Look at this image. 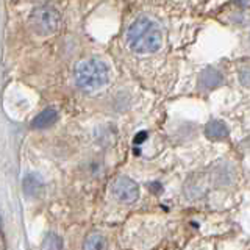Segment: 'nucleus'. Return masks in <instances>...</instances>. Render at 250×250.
<instances>
[{"label": "nucleus", "mask_w": 250, "mask_h": 250, "mask_svg": "<svg viewBox=\"0 0 250 250\" xmlns=\"http://www.w3.org/2000/svg\"><path fill=\"white\" fill-rule=\"evenodd\" d=\"M127 44L130 50L139 55L155 53L163 45V30L150 18L141 16L131 22L127 30Z\"/></svg>", "instance_id": "obj_1"}, {"label": "nucleus", "mask_w": 250, "mask_h": 250, "mask_svg": "<svg viewBox=\"0 0 250 250\" xmlns=\"http://www.w3.org/2000/svg\"><path fill=\"white\" fill-rule=\"evenodd\" d=\"M74 80L80 89L94 92L104 88L111 80V69L99 58L82 60L74 69Z\"/></svg>", "instance_id": "obj_2"}, {"label": "nucleus", "mask_w": 250, "mask_h": 250, "mask_svg": "<svg viewBox=\"0 0 250 250\" xmlns=\"http://www.w3.org/2000/svg\"><path fill=\"white\" fill-rule=\"evenodd\" d=\"M30 28L38 36H49L57 33L61 25V14L52 5H38L30 13Z\"/></svg>", "instance_id": "obj_3"}, {"label": "nucleus", "mask_w": 250, "mask_h": 250, "mask_svg": "<svg viewBox=\"0 0 250 250\" xmlns=\"http://www.w3.org/2000/svg\"><path fill=\"white\" fill-rule=\"evenodd\" d=\"M111 194L119 203L131 205L139 199V186L128 177H117L111 183Z\"/></svg>", "instance_id": "obj_4"}, {"label": "nucleus", "mask_w": 250, "mask_h": 250, "mask_svg": "<svg viewBox=\"0 0 250 250\" xmlns=\"http://www.w3.org/2000/svg\"><path fill=\"white\" fill-rule=\"evenodd\" d=\"M224 82V77L222 74L219 72L217 69L214 67H207L203 72L200 74V78H199V86L202 89H213V88H217L219 84H222Z\"/></svg>", "instance_id": "obj_5"}, {"label": "nucleus", "mask_w": 250, "mask_h": 250, "mask_svg": "<svg viewBox=\"0 0 250 250\" xmlns=\"http://www.w3.org/2000/svg\"><path fill=\"white\" fill-rule=\"evenodd\" d=\"M58 121V113L53 108H45L44 111L39 113L33 121H31V127L33 128H47Z\"/></svg>", "instance_id": "obj_6"}, {"label": "nucleus", "mask_w": 250, "mask_h": 250, "mask_svg": "<svg viewBox=\"0 0 250 250\" xmlns=\"http://www.w3.org/2000/svg\"><path fill=\"white\" fill-rule=\"evenodd\" d=\"M205 136L213 141H221L229 136V128L222 121H209L205 127Z\"/></svg>", "instance_id": "obj_7"}, {"label": "nucleus", "mask_w": 250, "mask_h": 250, "mask_svg": "<svg viewBox=\"0 0 250 250\" xmlns=\"http://www.w3.org/2000/svg\"><path fill=\"white\" fill-rule=\"evenodd\" d=\"M22 186H23V192L30 195V197H33V195H36L42 189L44 182L38 174H28V175H25V178H23Z\"/></svg>", "instance_id": "obj_8"}, {"label": "nucleus", "mask_w": 250, "mask_h": 250, "mask_svg": "<svg viewBox=\"0 0 250 250\" xmlns=\"http://www.w3.org/2000/svg\"><path fill=\"white\" fill-rule=\"evenodd\" d=\"M83 250H106V239L100 233H91L83 241Z\"/></svg>", "instance_id": "obj_9"}, {"label": "nucleus", "mask_w": 250, "mask_h": 250, "mask_svg": "<svg viewBox=\"0 0 250 250\" xmlns=\"http://www.w3.org/2000/svg\"><path fill=\"white\" fill-rule=\"evenodd\" d=\"M41 250H62V239L57 233H49L42 241Z\"/></svg>", "instance_id": "obj_10"}, {"label": "nucleus", "mask_w": 250, "mask_h": 250, "mask_svg": "<svg viewBox=\"0 0 250 250\" xmlns=\"http://www.w3.org/2000/svg\"><path fill=\"white\" fill-rule=\"evenodd\" d=\"M146 136H147V133H146V131H141L139 135L135 136V143H136V144L143 143V141H146Z\"/></svg>", "instance_id": "obj_11"}]
</instances>
